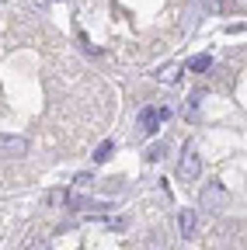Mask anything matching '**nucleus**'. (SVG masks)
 I'll use <instances>...</instances> for the list:
<instances>
[{"label":"nucleus","instance_id":"f257e3e1","mask_svg":"<svg viewBox=\"0 0 247 250\" xmlns=\"http://www.w3.org/2000/svg\"><path fill=\"white\" fill-rule=\"evenodd\" d=\"M199 174H202V156L195 149H188V153H184V160L178 164V181L192 184V181H199Z\"/></svg>","mask_w":247,"mask_h":250},{"label":"nucleus","instance_id":"f03ea898","mask_svg":"<svg viewBox=\"0 0 247 250\" xmlns=\"http://www.w3.org/2000/svg\"><path fill=\"white\" fill-rule=\"evenodd\" d=\"M167 115H171L167 108H160V111H157V108H143V111H139V132H143V136H153V132H157V125L167 122Z\"/></svg>","mask_w":247,"mask_h":250},{"label":"nucleus","instance_id":"7ed1b4c3","mask_svg":"<svg viewBox=\"0 0 247 250\" xmlns=\"http://www.w3.org/2000/svg\"><path fill=\"white\" fill-rule=\"evenodd\" d=\"M28 153V139L24 136H0V160H14V156Z\"/></svg>","mask_w":247,"mask_h":250},{"label":"nucleus","instance_id":"20e7f679","mask_svg":"<svg viewBox=\"0 0 247 250\" xmlns=\"http://www.w3.org/2000/svg\"><path fill=\"white\" fill-rule=\"evenodd\" d=\"M226 205V188L223 184H212L202 191V212H220Z\"/></svg>","mask_w":247,"mask_h":250},{"label":"nucleus","instance_id":"39448f33","mask_svg":"<svg viewBox=\"0 0 247 250\" xmlns=\"http://www.w3.org/2000/svg\"><path fill=\"white\" fill-rule=\"evenodd\" d=\"M178 233H181V240H192L195 236V212L192 208L178 212Z\"/></svg>","mask_w":247,"mask_h":250},{"label":"nucleus","instance_id":"423d86ee","mask_svg":"<svg viewBox=\"0 0 247 250\" xmlns=\"http://www.w3.org/2000/svg\"><path fill=\"white\" fill-rule=\"evenodd\" d=\"M112 153H115V143H112V139H105V143H101V146L94 149V156H90V160H94V164H105Z\"/></svg>","mask_w":247,"mask_h":250},{"label":"nucleus","instance_id":"0eeeda50","mask_svg":"<svg viewBox=\"0 0 247 250\" xmlns=\"http://www.w3.org/2000/svg\"><path fill=\"white\" fill-rule=\"evenodd\" d=\"M212 66V59L209 56H195V59H188V70L192 73H202V70H209Z\"/></svg>","mask_w":247,"mask_h":250},{"label":"nucleus","instance_id":"6e6552de","mask_svg":"<svg viewBox=\"0 0 247 250\" xmlns=\"http://www.w3.org/2000/svg\"><path fill=\"white\" fill-rule=\"evenodd\" d=\"M164 153H167V146L157 143V146H150V149H146V160H150V164H160V160H164Z\"/></svg>","mask_w":247,"mask_h":250},{"label":"nucleus","instance_id":"1a4fd4ad","mask_svg":"<svg viewBox=\"0 0 247 250\" xmlns=\"http://www.w3.org/2000/svg\"><path fill=\"white\" fill-rule=\"evenodd\" d=\"M178 73H181V66H164V70H160V83H174Z\"/></svg>","mask_w":247,"mask_h":250},{"label":"nucleus","instance_id":"9d476101","mask_svg":"<svg viewBox=\"0 0 247 250\" xmlns=\"http://www.w3.org/2000/svg\"><path fill=\"white\" fill-rule=\"evenodd\" d=\"M45 202H49L52 208H56V205H63V202H67V191H49V198H45Z\"/></svg>","mask_w":247,"mask_h":250},{"label":"nucleus","instance_id":"9b49d317","mask_svg":"<svg viewBox=\"0 0 247 250\" xmlns=\"http://www.w3.org/2000/svg\"><path fill=\"white\" fill-rule=\"evenodd\" d=\"M24 250H49L45 243H39V240H32V243H24Z\"/></svg>","mask_w":247,"mask_h":250},{"label":"nucleus","instance_id":"f8f14e48","mask_svg":"<svg viewBox=\"0 0 247 250\" xmlns=\"http://www.w3.org/2000/svg\"><path fill=\"white\" fill-rule=\"evenodd\" d=\"M90 184V174H77V188H87Z\"/></svg>","mask_w":247,"mask_h":250}]
</instances>
